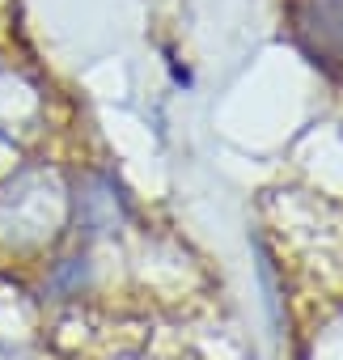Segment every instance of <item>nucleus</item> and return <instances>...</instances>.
<instances>
[{"label": "nucleus", "mask_w": 343, "mask_h": 360, "mask_svg": "<svg viewBox=\"0 0 343 360\" xmlns=\"http://www.w3.org/2000/svg\"><path fill=\"white\" fill-rule=\"evenodd\" d=\"M297 47L335 81H343V0H288Z\"/></svg>", "instance_id": "f03ea898"}, {"label": "nucleus", "mask_w": 343, "mask_h": 360, "mask_svg": "<svg viewBox=\"0 0 343 360\" xmlns=\"http://www.w3.org/2000/svg\"><path fill=\"white\" fill-rule=\"evenodd\" d=\"M60 217V191L51 178L26 169L0 187V233L9 242H30L43 238Z\"/></svg>", "instance_id": "f257e3e1"}, {"label": "nucleus", "mask_w": 343, "mask_h": 360, "mask_svg": "<svg viewBox=\"0 0 343 360\" xmlns=\"http://www.w3.org/2000/svg\"><path fill=\"white\" fill-rule=\"evenodd\" d=\"M0 360H13V352H9V347H0Z\"/></svg>", "instance_id": "7ed1b4c3"}]
</instances>
